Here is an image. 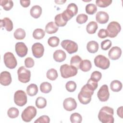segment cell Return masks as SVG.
Returning a JSON list of instances; mask_svg holds the SVG:
<instances>
[{
  "label": "cell",
  "instance_id": "obj_1",
  "mask_svg": "<svg viewBox=\"0 0 123 123\" xmlns=\"http://www.w3.org/2000/svg\"><path fill=\"white\" fill-rule=\"evenodd\" d=\"M114 110L112 108L104 106L99 111L98 114L99 120L102 123H113Z\"/></svg>",
  "mask_w": 123,
  "mask_h": 123
},
{
  "label": "cell",
  "instance_id": "obj_2",
  "mask_svg": "<svg viewBox=\"0 0 123 123\" xmlns=\"http://www.w3.org/2000/svg\"><path fill=\"white\" fill-rule=\"evenodd\" d=\"M93 94L94 90L86 84L82 87L80 92L78 95L79 101L83 104H87L91 101V96Z\"/></svg>",
  "mask_w": 123,
  "mask_h": 123
},
{
  "label": "cell",
  "instance_id": "obj_3",
  "mask_svg": "<svg viewBox=\"0 0 123 123\" xmlns=\"http://www.w3.org/2000/svg\"><path fill=\"white\" fill-rule=\"evenodd\" d=\"M60 72L62 77L64 78H68L77 74V69L71 65L64 64L60 67Z\"/></svg>",
  "mask_w": 123,
  "mask_h": 123
},
{
  "label": "cell",
  "instance_id": "obj_4",
  "mask_svg": "<svg viewBox=\"0 0 123 123\" xmlns=\"http://www.w3.org/2000/svg\"><path fill=\"white\" fill-rule=\"evenodd\" d=\"M78 12V7L74 3H71L67 7V9L62 13L64 20L67 22L73 16L76 15Z\"/></svg>",
  "mask_w": 123,
  "mask_h": 123
},
{
  "label": "cell",
  "instance_id": "obj_5",
  "mask_svg": "<svg viewBox=\"0 0 123 123\" xmlns=\"http://www.w3.org/2000/svg\"><path fill=\"white\" fill-rule=\"evenodd\" d=\"M37 113V109L33 106H29L22 112L21 117L25 122H30L36 116Z\"/></svg>",
  "mask_w": 123,
  "mask_h": 123
},
{
  "label": "cell",
  "instance_id": "obj_6",
  "mask_svg": "<svg viewBox=\"0 0 123 123\" xmlns=\"http://www.w3.org/2000/svg\"><path fill=\"white\" fill-rule=\"evenodd\" d=\"M121 30V25L117 22L112 21L110 22L107 27L108 37L113 38L117 36Z\"/></svg>",
  "mask_w": 123,
  "mask_h": 123
},
{
  "label": "cell",
  "instance_id": "obj_7",
  "mask_svg": "<svg viewBox=\"0 0 123 123\" xmlns=\"http://www.w3.org/2000/svg\"><path fill=\"white\" fill-rule=\"evenodd\" d=\"M14 101L18 106L22 107L25 105L27 101V96L25 92L22 90L16 91L14 94Z\"/></svg>",
  "mask_w": 123,
  "mask_h": 123
},
{
  "label": "cell",
  "instance_id": "obj_8",
  "mask_svg": "<svg viewBox=\"0 0 123 123\" xmlns=\"http://www.w3.org/2000/svg\"><path fill=\"white\" fill-rule=\"evenodd\" d=\"M94 63L96 66L103 70L108 69L110 64V62L107 57L102 55H98L94 59Z\"/></svg>",
  "mask_w": 123,
  "mask_h": 123
},
{
  "label": "cell",
  "instance_id": "obj_9",
  "mask_svg": "<svg viewBox=\"0 0 123 123\" xmlns=\"http://www.w3.org/2000/svg\"><path fill=\"white\" fill-rule=\"evenodd\" d=\"M3 60L5 66L9 69H14L17 66V60L13 53L11 52H7L4 54Z\"/></svg>",
  "mask_w": 123,
  "mask_h": 123
},
{
  "label": "cell",
  "instance_id": "obj_10",
  "mask_svg": "<svg viewBox=\"0 0 123 123\" xmlns=\"http://www.w3.org/2000/svg\"><path fill=\"white\" fill-rule=\"evenodd\" d=\"M17 74L18 80L20 82L23 83L29 82L31 77V72L24 66H21L18 68Z\"/></svg>",
  "mask_w": 123,
  "mask_h": 123
},
{
  "label": "cell",
  "instance_id": "obj_11",
  "mask_svg": "<svg viewBox=\"0 0 123 123\" xmlns=\"http://www.w3.org/2000/svg\"><path fill=\"white\" fill-rule=\"evenodd\" d=\"M61 45L68 53L71 54L76 52L78 50V45L77 43L71 40H63L61 42Z\"/></svg>",
  "mask_w": 123,
  "mask_h": 123
},
{
  "label": "cell",
  "instance_id": "obj_12",
  "mask_svg": "<svg viewBox=\"0 0 123 123\" xmlns=\"http://www.w3.org/2000/svg\"><path fill=\"white\" fill-rule=\"evenodd\" d=\"M97 96L99 100L102 102L106 101L109 99L110 93L107 85H103L100 87L97 93Z\"/></svg>",
  "mask_w": 123,
  "mask_h": 123
},
{
  "label": "cell",
  "instance_id": "obj_13",
  "mask_svg": "<svg viewBox=\"0 0 123 123\" xmlns=\"http://www.w3.org/2000/svg\"><path fill=\"white\" fill-rule=\"evenodd\" d=\"M32 51L33 56L36 58H40L43 55L44 48L40 43H35L32 46Z\"/></svg>",
  "mask_w": 123,
  "mask_h": 123
},
{
  "label": "cell",
  "instance_id": "obj_14",
  "mask_svg": "<svg viewBox=\"0 0 123 123\" xmlns=\"http://www.w3.org/2000/svg\"><path fill=\"white\" fill-rule=\"evenodd\" d=\"M15 49L16 54L20 57H24L25 56L28 52L27 47L24 43L22 42L16 43Z\"/></svg>",
  "mask_w": 123,
  "mask_h": 123
},
{
  "label": "cell",
  "instance_id": "obj_15",
  "mask_svg": "<svg viewBox=\"0 0 123 123\" xmlns=\"http://www.w3.org/2000/svg\"><path fill=\"white\" fill-rule=\"evenodd\" d=\"M63 106L65 110L70 111L76 108L77 103L74 98L71 97L68 98L64 100Z\"/></svg>",
  "mask_w": 123,
  "mask_h": 123
},
{
  "label": "cell",
  "instance_id": "obj_16",
  "mask_svg": "<svg viewBox=\"0 0 123 123\" xmlns=\"http://www.w3.org/2000/svg\"><path fill=\"white\" fill-rule=\"evenodd\" d=\"M12 79L11 74L8 71H3L0 74V83L4 86H9L12 82Z\"/></svg>",
  "mask_w": 123,
  "mask_h": 123
},
{
  "label": "cell",
  "instance_id": "obj_17",
  "mask_svg": "<svg viewBox=\"0 0 123 123\" xmlns=\"http://www.w3.org/2000/svg\"><path fill=\"white\" fill-rule=\"evenodd\" d=\"M122 54L121 49L118 47H113L109 50L108 55L109 58L112 60H116L119 59Z\"/></svg>",
  "mask_w": 123,
  "mask_h": 123
},
{
  "label": "cell",
  "instance_id": "obj_18",
  "mask_svg": "<svg viewBox=\"0 0 123 123\" xmlns=\"http://www.w3.org/2000/svg\"><path fill=\"white\" fill-rule=\"evenodd\" d=\"M109 19V14L105 12L99 11L98 12L96 15V20L98 23L100 24H106Z\"/></svg>",
  "mask_w": 123,
  "mask_h": 123
},
{
  "label": "cell",
  "instance_id": "obj_19",
  "mask_svg": "<svg viewBox=\"0 0 123 123\" xmlns=\"http://www.w3.org/2000/svg\"><path fill=\"white\" fill-rule=\"evenodd\" d=\"M66 57L65 52L62 49L56 50L53 53L54 60L58 62H61L64 61Z\"/></svg>",
  "mask_w": 123,
  "mask_h": 123
},
{
  "label": "cell",
  "instance_id": "obj_20",
  "mask_svg": "<svg viewBox=\"0 0 123 123\" xmlns=\"http://www.w3.org/2000/svg\"><path fill=\"white\" fill-rule=\"evenodd\" d=\"M0 27H4L7 31L10 32L13 29V23L8 17H5L0 20Z\"/></svg>",
  "mask_w": 123,
  "mask_h": 123
},
{
  "label": "cell",
  "instance_id": "obj_21",
  "mask_svg": "<svg viewBox=\"0 0 123 123\" xmlns=\"http://www.w3.org/2000/svg\"><path fill=\"white\" fill-rule=\"evenodd\" d=\"M42 13L41 7L37 5H34L31 8L30 10V14L34 18H39Z\"/></svg>",
  "mask_w": 123,
  "mask_h": 123
},
{
  "label": "cell",
  "instance_id": "obj_22",
  "mask_svg": "<svg viewBox=\"0 0 123 123\" xmlns=\"http://www.w3.org/2000/svg\"><path fill=\"white\" fill-rule=\"evenodd\" d=\"M86 49L89 52L95 53L97 52L98 49V44L95 41H90L87 43Z\"/></svg>",
  "mask_w": 123,
  "mask_h": 123
},
{
  "label": "cell",
  "instance_id": "obj_23",
  "mask_svg": "<svg viewBox=\"0 0 123 123\" xmlns=\"http://www.w3.org/2000/svg\"><path fill=\"white\" fill-rule=\"evenodd\" d=\"M58 29V27L53 22H50L48 23L45 26V31L49 34L55 33Z\"/></svg>",
  "mask_w": 123,
  "mask_h": 123
},
{
  "label": "cell",
  "instance_id": "obj_24",
  "mask_svg": "<svg viewBox=\"0 0 123 123\" xmlns=\"http://www.w3.org/2000/svg\"><path fill=\"white\" fill-rule=\"evenodd\" d=\"M92 67L91 62L88 60H82L79 65V69L83 72L89 71Z\"/></svg>",
  "mask_w": 123,
  "mask_h": 123
},
{
  "label": "cell",
  "instance_id": "obj_25",
  "mask_svg": "<svg viewBox=\"0 0 123 123\" xmlns=\"http://www.w3.org/2000/svg\"><path fill=\"white\" fill-rule=\"evenodd\" d=\"M27 94L33 97L37 95L38 92V87L36 84H31L27 86L26 88Z\"/></svg>",
  "mask_w": 123,
  "mask_h": 123
},
{
  "label": "cell",
  "instance_id": "obj_26",
  "mask_svg": "<svg viewBox=\"0 0 123 123\" xmlns=\"http://www.w3.org/2000/svg\"><path fill=\"white\" fill-rule=\"evenodd\" d=\"M98 28V25L97 23L95 21H91L87 25L86 30L88 34H93L96 33Z\"/></svg>",
  "mask_w": 123,
  "mask_h": 123
},
{
  "label": "cell",
  "instance_id": "obj_27",
  "mask_svg": "<svg viewBox=\"0 0 123 123\" xmlns=\"http://www.w3.org/2000/svg\"><path fill=\"white\" fill-rule=\"evenodd\" d=\"M54 20L55 23L58 27L64 26L66 25L67 23L63 18L62 13L57 14L55 17Z\"/></svg>",
  "mask_w": 123,
  "mask_h": 123
},
{
  "label": "cell",
  "instance_id": "obj_28",
  "mask_svg": "<svg viewBox=\"0 0 123 123\" xmlns=\"http://www.w3.org/2000/svg\"><path fill=\"white\" fill-rule=\"evenodd\" d=\"M110 87L112 91L119 92L122 88V83L119 80H113L111 83Z\"/></svg>",
  "mask_w": 123,
  "mask_h": 123
},
{
  "label": "cell",
  "instance_id": "obj_29",
  "mask_svg": "<svg viewBox=\"0 0 123 123\" xmlns=\"http://www.w3.org/2000/svg\"><path fill=\"white\" fill-rule=\"evenodd\" d=\"M82 61V59L79 56L77 55L73 56L71 59V65L75 67L78 70L79 69V65Z\"/></svg>",
  "mask_w": 123,
  "mask_h": 123
},
{
  "label": "cell",
  "instance_id": "obj_30",
  "mask_svg": "<svg viewBox=\"0 0 123 123\" xmlns=\"http://www.w3.org/2000/svg\"><path fill=\"white\" fill-rule=\"evenodd\" d=\"M14 37L15 39L18 40L23 39L26 36V33L25 31L21 28H17L13 33Z\"/></svg>",
  "mask_w": 123,
  "mask_h": 123
},
{
  "label": "cell",
  "instance_id": "obj_31",
  "mask_svg": "<svg viewBox=\"0 0 123 123\" xmlns=\"http://www.w3.org/2000/svg\"><path fill=\"white\" fill-rule=\"evenodd\" d=\"M0 5L5 11L10 10L13 6V2L11 0H1Z\"/></svg>",
  "mask_w": 123,
  "mask_h": 123
},
{
  "label": "cell",
  "instance_id": "obj_32",
  "mask_svg": "<svg viewBox=\"0 0 123 123\" xmlns=\"http://www.w3.org/2000/svg\"><path fill=\"white\" fill-rule=\"evenodd\" d=\"M40 91L44 93H49L52 89L51 85L47 82L42 83L40 85Z\"/></svg>",
  "mask_w": 123,
  "mask_h": 123
},
{
  "label": "cell",
  "instance_id": "obj_33",
  "mask_svg": "<svg viewBox=\"0 0 123 123\" xmlns=\"http://www.w3.org/2000/svg\"><path fill=\"white\" fill-rule=\"evenodd\" d=\"M45 35V31L41 28H37L33 32V37L36 39H41L43 38Z\"/></svg>",
  "mask_w": 123,
  "mask_h": 123
},
{
  "label": "cell",
  "instance_id": "obj_34",
  "mask_svg": "<svg viewBox=\"0 0 123 123\" xmlns=\"http://www.w3.org/2000/svg\"><path fill=\"white\" fill-rule=\"evenodd\" d=\"M35 104L36 107L38 109H43L47 105V100L45 98L42 97H39L36 99Z\"/></svg>",
  "mask_w": 123,
  "mask_h": 123
},
{
  "label": "cell",
  "instance_id": "obj_35",
  "mask_svg": "<svg viewBox=\"0 0 123 123\" xmlns=\"http://www.w3.org/2000/svg\"><path fill=\"white\" fill-rule=\"evenodd\" d=\"M58 75L57 71L54 68L49 69L47 72V77L51 81L56 80L58 77Z\"/></svg>",
  "mask_w": 123,
  "mask_h": 123
},
{
  "label": "cell",
  "instance_id": "obj_36",
  "mask_svg": "<svg viewBox=\"0 0 123 123\" xmlns=\"http://www.w3.org/2000/svg\"><path fill=\"white\" fill-rule=\"evenodd\" d=\"M97 11V6L93 3H89L86 6V13L92 15L96 12Z\"/></svg>",
  "mask_w": 123,
  "mask_h": 123
},
{
  "label": "cell",
  "instance_id": "obj_37",
  "mask_svg": "<svg viewBox=\"0 0 123 123\" xmlns=\"http://www.w3.org/2000/svg\"><path fill=\"white\" fill-rule=\"evenodd\" d=\"M70 119L72 123H80L82 121V117L81 115L77 112L72 113L70 116Z\"/></svg>",
  "mask_w": 123,
  "mask_h": 123
},
{
  "label": "cell",
  "instance_id": "obj_38",
  "mask_svg": "<svg viewBox=\"0 0 123 123\" xmlns=\"http://www.w3.org/2000/svg\"><path fill=\"white\" fill-rule=\"evenodd\" d=\"M19 110L15 108V107H12L9 109L7 111V114L8 116L12 119L15 118L17 117L19 115Z\"/></svg>",
  "mask_w": 123,
  "mask_h": 123
},
{
  "label": "cell",
  "instance_id": "obj_39",
  "mask_svg": "<svg viewBox=\"0 0 123 123\" xmlns=\"http://www.w3.org/2000/svg\"><path fill=\"white\" fill-rule=\"evenodd\" d=\"M60 42V39L55 36L50 37L48 40V44L51 47H57Z\"/></svg>",
  "mask_w": 123,
  "mask_h": 123
},
{
  "label": "cell",
  "instance_id": "obj_40",
  "mask_svg": "<svg viewBox=\"0 0 123 123\" xmlns=\"http://www.w3.org/2000/svg\"><path fill=\"white\" fill-rule=\"evenodd\" d=\"M111 0H97L96 1V5L101 8H105L109 6L112 3Z\"/></svg>",
  "mask_w": 123,
  "mask_h": 123
},
{
  "label": "cell",
  "instance_id": "obj_41",
  "mask_svg": "<svg viewBox=\"0 0 123 123\" xmlns=\"http://www.w3.org/2000/svg\"><path fill=\"white\" fill-rule=\"evenodd\" d=\"M65 87L68 91L72 92L75 90L76 88V84L75 82L73 81H69L66 83Z\"/></svg>",
  "mask_w": 123,
  "mask_h": 123
},
{
  "label": "cell",
  "instance_id": "obj_42",
  "mask_svg": "<svg viewBox=\"0 0 123 123\" xmlns=\"http://www.w3.org/2000/svg\"><path fill=\"white\" fill-rule=\"evenodd\" d=\"M88 19V16L87 15L81 13L78 14L76 18V21L79 24H83L85 23Z\"/></svg>",
  "mask_w": 123,
  "mask_h": 123
},
{
  "label": "cell",
  "instance_id": "obj_43",
  "mask_svg": "<svg viewBox=\"0 0 123 123\" xmlns=\"http://www.w3.org/2000/svg\"><path fill=\"white\" fill-rule=\"evenodd\" d=\"M102 74L99 71H94L91 74L90 78L94 81L98 82L101 78Z\"/></svg>",
  "mask_w": 123,
  "mask_h": 123
},
{
  "label": "cell",
  "instance_id": "obj_44",
  "mask_svg": "<svg viewBox=\"0 0 123 123\" xmlns=\"http://www.w3.org/2000/svg\"><path fill=\"white\" fill-rule=\"evenodd\" d=\"M112 43L109 39H106L102 41L101 43V49L104 50H107L109 49L111 46Z\"/></svg>",
  "mask_w": 123,
  "mask_h": 123
},
{
  "label": "cell",
  "instance_id": "obj_45",
  "mask_svg": "<svg viewBox=\"0 0 123 123\" xmlns=\"http://www.w3.org/2000/svg\"><path fill=\"white\" fill-rule=\"evenodd\" d=\"M50 122V119L47 115H42L37 118L34 123H49Z\"/></svg>",
  "mask_w": 123,
  "mask_h": 123
},
{
  "label": "cell",
  "instance_id": "obj_46",
  "mask_svg": "<svg viewBox=\"0 0 123 123\" xmlns=\"http://www.w3.org/2000/svg\"><path fill=\"white\" fill-rule=\"evenodd\" d=\"M35 62L34 60L31 57H27L25 60V65L28 68H32L34 66Z\"/></svg>",
  "mask_w": 123,
  "mask_h": 123
},
{
  "label": "cell",
  "instance_id": "obj_47",
  "mask_svg": "<svg viewBox=\"0 0 123 123\" xmlns=\"http://www.w3.org/2000/svg\"><path fill=\"white\" fill-rule=\"evenodd\" d=\"M86 84H87L94 91L97 89V88L98 87V82L93 81V80H92L91 78H90V79L88 80V81H87V82Z\"/></svg>",
  "mask_w": 123,
  "mask_h": 123
},
{
  "label": "cell",
  "instance_id": "obj_48",
  "mask_svg": "<svg viewBox=\"0 0 123 123\" xmlns=\"http://www.w3.org/2000/svg\"><path fill=\"white\" fill-rule=\"evenodd\" d=\"M98 36L100 38H104L108 37V33L106 29H101L98 33Z\"/></svg>",
  "mask_w": 123,
  "mask_h": 123
},
{
  "label": "cell",
  "instance_id": "obj_49",
  "mask_svg": "<svg viewBox=\"0 0 123 123\" xmlns=\"http://www.w3.org/2000/svg\"><path fill=\"white\" fill-rule=\"evenodd\" d=\"M20 2L21 5L25 8L27 7L30 5V0H20Z\"/></svg>",
  "mask_w": 123,
  "mask_h": 123
},
{
  "label": "cell",
  "instance_id": "obj_50",
  "mask_svg": "<svg viewBox=\"0 0 123 123\" xmlns=\"http://www.w3.org/2000/svg\"><path fill=\"white\" fill-rule=\"evenodd\" d=\"M123 106H121L120 107H119L117 110V115H118L119 117H120L121 118H123Z\"/></svg>",
  "mask_w": 123,
  "mask_h": 123
},
{
  "label": "cell",
  "instance_id": "obj_51",
  "mask_svg": "<svg viewBox=\"0 0 123 123\" xmlns=\"http://www.w3.org/2000/svg\"><path fill=\"white\" fill-rule=\"evenodd\" d=\"M66 1V0H55V2L58 4H62Z\"/></svg>",
  "mask_w": 123,
  "mask_h": 123
}]
</instances>
